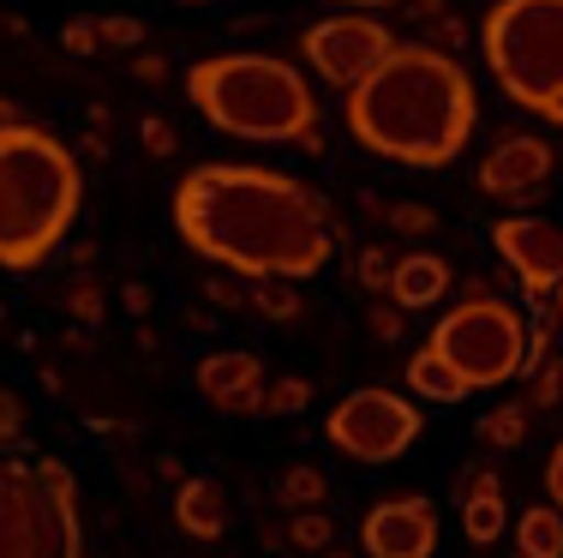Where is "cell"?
Masks as SVG:
<instances>
[{"label": "cell", "instance_id": "1", "mask_svg": "<svg viewBox=\"0 0 563 558\" xmlns=\"http://www.w3.org/2000/svg\"><path fill=\"white\" fill-rule=\"evenodd\" d=\"M174 229L198 259L252 283H306L336 252L330 205L258 163H205L174 186Z\"/></svg>", "mask_w": 563, "mask_h": 558}, {"label": "cell", "instance_id": "2", "mask_svg": "<svg viewBox=\"0 0 563 558\" xmlns=\"http://www.w3.org/2000/svg\"><path fill=\"white\" fill-rule=\"evenodd\" d=\"M474 78L432 43H396L390 61L342 97V127L354 144L401 168H450L474 139Z\"/></svg>", "mask_w": 563, "mask_h": 558}, {"label": "cell", "instance_id": "3", "mask_svg": "<svg viewBox=\"0 0 563 558\" xmlns=\"http://www.w3.org/2000/svg\"><path fill=\"white\" fill-rule=\"evenodd\" d=\"M85 210V168L48 127H0V271H36Z\"/></svg>", "mask_w": 563, "mask_h": 558}, {"label": "cell", "instance_id": "4", "mask_svg": "<svg viewBox=\"0 0 563 558\" xmlns=\"http://www.w3.org/2000/svg\"><path fill=\"white\" fill-rule=\"evenodd\" d=\"M186 97L228 139L318 151V97L300 66L282 55H252V48L210 55L186 73Z\"/></svg>", "mask_w": 563, "mask_h": 558}, {"label": "cell", "instance_id": "5", "mask_svg": "<svg viewBox=\"0 0 563 558\" xmlns=\"http://www.w3.org/2000/svg\"><path fill=\"white\" fill-rule=\"evenodd\" d=\"M479 55L504 102L563 127V0H492Z\"/></svg>", "mask_w": 563, "mask_h": 558}, {"label": "cell", "instance_id": "6", "mask_svg": "<svg viewBox=\"0 0 563 558\" xmlns=\"http://www.w3.org/2000/svg\"><path fill=\"white\" fill-rule=\"evenodd\" d=\"M432 349L455 366L467 391H492V384H509L528 372V318L498 295H474L438 318Z\"/></svg>", "mask_w": 563, "mask_h": 558}, {"label": "cell", "instance_id": "7", "mask_svg": "<svg viewBox=\"0 0 563 558\" xmlns=\"http://www.w3.org/2000/svg\"><path fill=\"white\" fill-rule=\"evenodd\" d=\"M426 433L420 408L396 391H347L324 415V438L354 462H396Z\"/></svg>", "mask_w": 563, "mask_h": 558}, {"label": "cell", "instance_id": "8", "mask_svg": "<svg viewBox=\"0 0 563 558\" xmlns=\"http://www.w3.org/2000/svg\"><path fill=\"white\" fill-rule=\"evenodd\" d=\"M390 48H396L390 24L366 19V12H336V19L312 24V31L300 36V55L312 61V73L324 78V85H336V90L366 85V78L390 61Z\"/></svg>", "mask_w": 563, "mask_h": 558}, {"label": "cell", "instance_id": "9", "mask_svg": "<svg viewBox=\"0 0 563 558\" xmlns=\"http://www.w3.org/2000/svg\"><path fill=\"white\" fill-rule=\"evenodd\" d=\"M0 558H66L36 469L0 457Z\"/></svg>", "mask_w": 563, "mask_h": 558}, {"label": "cell", "instance_id": "10", "mask_svg": "<svg viewBox=\"0 0 563 558\" xmlns=\"http://www.w3.org/2000/svg\"><path fill=\"white\" fill-rule=\"evenodd\" d=\"M552 175H558V151L545 139H533V132H509V139H498L474 168L479 193L498 198V205H533V198L552 186Z\"/></svg>", "mask_w": 563, "mask_h": 558}, {"label": "cell", "instance_id": "11", "mask_svg": "<svg viewBox=\"0 0 563 558\" xmlns=\"http://www.w3.org/2000/svg\"><path fill=\"white\" fill-rule=\"evenodd\" d=\"M492 247H498V259L516 271V283L528 288L533 300L558 288V276H563V229L552 217H504L498 229H492Z\"/></svg>", "mask_w": 563, "mask_h": 558}, {"label": "cell", "instance_id": "12", "mask_svg": "<svg viewBox=\"0 0 563 558\" xmlns=\"http://www.w3.org/2000/svg\"><path fill=\"white\" fill-rule=\"evenodd\" d=\"M360 552L366 558H432L438 552V511L413 493L378 499L366 511V523H360Z\"/></svg>", "mask_w": 563, "mask_h": 558}, {"label": "cell", "instance_id": "13", "mask_svg": "<svg viewBox=\"0 0 563 558\" xmlns=\"http://www.w3.org/2000/svg\"><path fill=\"white\" fill-rule=\"evenodd\" d=\"M198 396L217 403L222 415H252V408H264V366H258V354H246V349L205 354V361H198Z\"/></svg>", "mask_w": 563, "mask_h": 558}, {"label": "cell", "instance_id": "14", "mask_svg": "<svg viewBox=\"0 0 563 558\" xmlns=\"http://www.w3.org/2000/svg\"><path fill=\"white\" fill-rule=\"evenodd\" d=\"M450 288V264L438 252H408L396 259V276H390V300L401 313H420V307H438Z\"/></svg>", "mask_w": 563, "mask_h": 558}, {"label": "cell", "instance_id": "15", "mask_svg": "<svg viewBox=\"0 0 563 558\" xmlns=\"http://www.w3.org/2000/svg\"><path fill=\"white\" fill-rule=\"evenodd\" d=\"M36 481H43V499H48V516L60 528V552L66 558H85V528H78V481L60 457H43L36 462Z\"/></svg>", "mask_w": 563, "mask_h": 558}, {"label": "cell", "instance_id": "16", "mask_svg": "<svg viewBox=\"0 0 563 558\" xmlns=\"http://www.w3.org/2000/svg\"><path fill=\"white\" fill-rule=\"evenodd\" d=\"M174 523H180L192 540L228 535V499H222V486L217 481H186L180 493H174Z\"/></svg>", "mask_w": 563, "mask_h": 558}, {"label": "cell", "instance_id": "17", "mask_svg": "<svg viewBox=\"0 0 563 558\" xmlns=\"http://www.w3.org/2000/svg\"><path fill=\"white\" fill-rule=\"evenodd\" d=\"M408 391L420 396V403H462V396H474L462 379H455V366L432 349V342H426V349L408 361Z\"/></svg>", "mask_w": 563, "mask_h": 558}, {"label": "cell", "instance_id": "18", "mask_svg": "<svg viewBox=\"0 0 563 558\" xmlns=\"http://www.w3.org/2000/svg\"><path fill=\"white\" fill-rule=\"evenodd\" d=\"M516 540H521L528 558H563V511L558 504H533V511H521Z\"/></svg>", "mask_w": 563, "mask_h": 558}, {"label": "cell", "instance_id": "19", "mask_svg": "<svg viewBox=\"0 0 563 558\" xmlns=\"http://www.w3.org/2000/svg\"><path fill=\"white\" fill-rule=\"evenodd\" d=\"M276 499L288 504V511H318V504L330 499V474L312 469V462H294V469L276 481Z\"/></svg>", "mask_w": 563, "mask_h": 558}, {"label": "cell", "instance_id": "20", "mask_svg": "<svg viewBox=\"0 0 563 558\" xmlns=\"http://www.w3.org/2000/svg\"><path fill=\"white\" fill-rule=\"evenodd\" d=\"M462 535L474 547H492L504 535V493H486V499H462Z\"/></svg>", "mask_w": 563, "mask_h": 558}, {"label": "cell", "instance_id": "21", "mask_svg": "<svg viewBox=\"0 0 563 558\" xmlns=\"http://www.w3.org/2000/svg\"><path fill=\"white\" fill-rule=\"evenodd\" d=\"M282 535H288L294 552H318V547H330V540H336V523H330V511L318 504V511H294Z\"/></svg>", "mask_w": 563, "mask_h": 558}, {"label": "cell", "instance_id": "22", "mask_svg": "<svg viewBox=\"0 0 563 558\" xmlns=\"http://www.w3.org/2000/svg\"><path fill=\"white\" fill-rule=\"evenodd\" d=\"M479 438H486V445H521V438H528V408L521 403L492 408V415L479 420Z\"/></svg>", "mask_w": 563, "mask_h": 558}, {"label": "cell", "instance_id": "23", "mask_svg": "<svg viewBox=\"0 0 563 558\" xmlns=\"http://www.w3.org/2000/svg\"><path fill=\"white\" fill-rule=\"evenodd\" d=\"M306 403H312V384H306V379H276V384H264V415H300Z\"/></svg>", "mask_w": 563, "mask_h": 558}, {"label": "cell", "instance_id": "24", "mask_svg": "<svg viewBox=\"0 0 563 558\" xmlns=\"http://www.w3.org/2000/svg\"><path fill=\"white\" fill-rule=\"evenodd\" d=\"M246 307H252V313H264V318H300V288H288V283L252 288Z\"/></svg>", "mask_w": 563, "mask_h": 558}, {"label": "cell", "instance_id": "25", "mask_svg": "<svg viewBox=\"0 0 563 558\" xmlns=\"http://www.w3.org/2000/svg\"><path fill=\"white\" fill-rule=\"evenodd\" d=\"M354 276L366 288H390V276H396V259L384 247H372V252H360V264H354Z\"/></svg>", "mask_w": 563, "mask_h": 558}, {"label": "cell", "instance_id": "26", "mask_svg": "<svg viewBox=\"0 0 563 558\" xmlns=\"http://www.w3.org/2000/svg\"><path fill=\"white\" fill-rule=\"evenodd\" d=\"M60 48H73V55H97L102 48V19H73L60 31Z\"/></svg>", "mask_w": 563, "mask_h": 558}, {"label": "cell", "instance_id": "27", "mask_svg": "<svg viewBox=\"0 0 563 558\" xmlns=\"http://www.w3.org/2000/svg\"><path fill=\"white\" fill-rule=\"evenodd\" d=\"M144 43V24L126 19V12H109L102 19V48H139Z\"/></svg>", "mask_w": 563, "mask_h": 558}, {"label": "cell", "instance_id": "28", "mask_svg": "<svg viewBox=\"0 0 563 558\" xmlns=\"http://www.w3.org/2000/svg\"><path fill=\"white\" fill-rule=\"evenodd\" d=\"M390 229H401V234H432L438 217L426 205H390Z\"/></svg>", "mask_w": 563, "mask_h": 558}, {"label": "cell", "instance_id": "29", "mask_svg": "<svg viewBox=\"0 0 563 558\" xmlns=\"http://www.w3.org/2000/svg\"><path fill=\"white\" fill-rule=\"evenodd\" d=\"M139 139H144V151H151V156H174V127L156 121V114H144V121H139Z\"/></svg>", "mask_w": 563, "mask_h": 558}, {"label": "cell", "instance_id": "30", "mask_svg": "<svg viewBox=\"0 0 563 558\" xmlns=\"http://www.w3.org/2000/svg\"><path fill=\"white\" fill-rule=\"evenodd\" d=\"M24 433V403H19V391H7V384H0V445H7V438H19Z\"/></svg>", "mask_w": 563, "mask_h": 558}, {"label": "cell", "instance_id": "31", "mask_svg": "<svg viewBox=\"0 0 563 558\" xmlns=\"http://www.w3.org/2000/svg\"><path fill=\"white\" fill-rule=\"evenodd\" d=\"M563 396V366H540L533 372V408H552Z\"/></svg>", "mask_w": 563, "mask_h": 558}, {"label": "cell", "instance_id": "32", "mask_svg": "<svg viewBox=\"0 0 563 558\" xmlns=\"http://www.w3.org/2000/svg\"><path fill=\"white\" fill-rule=\"evenodd\" d=\"M366 325H372V337L390 342V337H401V307H372V313H366Z\"/></svg>", "mask_w": 563, "mask_h": 558}, {"label": "cell", "instance_id": "33", "mask_svg": "<svg viewBox=\"0 0 563 558\" xmlns=\"http://www.w3.org/2000/svg\"><path fill=\"white\" fill-rule=\"evenodd\" d=\"M66 307H73L78 318H85V325H97V318H102V300H97V288H90V283H78V288H73V300H66Z\"/></svg>", "mask_w": 563, "mask_h": 558}, {"label": "cell", "instance_id": "34", "mask_svg": "<svg viewBox=\"0 0 563 558\" xmlns=\"http://www.w3.org/2000/svg\"><path fill=\"white\" fill-rule=\"evenodd\" d=\"M545 493H552V504L563 511V445L552 450V462H545Z\"/></svg>", "mask_w": 563, "mask_h": 558}, {"label": "cell", "instance_id": "35", "mask_svg": "<svg viewBox=\"0 0 563 558\" xmlns=\"http://www.w3.org/2000/svg\"><path fill=\"white\" fill-rule=\"evenodd\" d=\"M486 493H504L498 474H492V469H467V499H486Z\"/></svg>", "mask_w": 563, "mask_h": 558}, {"label": "cell", "instance_id": "36", "mask_svg": "<svg viewBox=\"0 0 563 558\" xmlns=\"http://www.w3.org/2000/svg\"><path fill=\"white\" fill-rule=\"evenodd\" d=\"M126 307L132 313H151V288H126Z\"/></svg>", "mask_w": 563, "mask_h": 558}, {"label": "cell", "instance_id": "37", "mask_svg": "<svg viewBox=\"0 0 563 558\" xmlns=\"http://www.w3.org/2000/svg\"><path fill=\"white\" fill-rule=\"evenodd\" d=\"M294 558H354L347 547H336V540H330V547H318V552H294Z\"/></svg>", "mask_w": 563, "mask_h": 558}, {"label": "cell", "instance_id": "38", "mask_svg": "<svg viewBox=\"0 0 563 558\" xmlns=\"http://www.w3.org/2000/svg\"><path fill=\"white\" fill-rule=\"evenodd\" d=\"M336 7H401V0H336Z\"/></svg>", "mask_w": 563, "mask_h": 558}, {"label": "cell", "instance_id": "39", "mask_svg": "<svg viewBox=\"0 0 563 558\" xmlns=\"http://www.w3.org/2000/svg\"><path fill=\"white\" fill-rule=\"evenodd\" d=\"M7 121H19V109H12L7 97H0V127H7Z\"/></svg>", "mask_w": 563, "mask_h": 558}, {"label": "cell", "instance_id": "40", "mask_svg": "<svg viewBox=\"0 0 563 558\" xmlns=\"http://www.w3.org/2000/svg\"><path fill=\"white\" fill-rule=\"evenodd\" d=\"M552 307L563 313V276H558V288H552Z\"/></svg>", "mask_w": 563, "mask_h": 558}, {"label": "cell", "instance_id": "41", "mask_svg": "<svg viewBox=\"0 0 563 558\" xmlns=\"http://www.w3.org/2000/svg\"><path fill=\"white\" fill-rule=\"evenodd\" d=\"M521 558H528V552H521Z\"/></svg>", "mask_w": 563, "mask_h": 558}]
</instances>
